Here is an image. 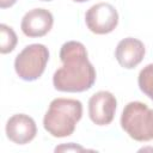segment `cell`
Instances as JSON below:
<instances>
[{
  "label": "cell",
  "mask_w": 153,
  "mask_h": 153,
  "mask_svg": "<svg viewBox=\"0 0 153 153\" xmlns=\"http://www.w3.org/2000/svg\"><path fill=\"white\" fill-rule=\"evenodd\" d=\"M62 67L53 75V84L61 92H84L96 81V69L88 61L86 48L78 41H68L60 49Z\"/></svg>",
  "instance_id": "cell-1"
},
{
  "label": "cell",
  "mask_w": 153,
  "mask_h": 153,
  "mask_svg": "<svg viewBox=\"0 0 153 153\" xmlns=\"http://www.w3.org/2000/svg\"><path fill=\"white\" fill-rule=\"evenodd\" d=\"M82 116V104L78 99L55 98L43 118L44 129L54 137H66L74 133Z\"/></svg>",
  "instance_id": "cell-2"
},
{
  "label": "cell",
  "mask_w": 153,
  "mask_h": 153,
  "mask_svg": "<svg viewBox=\"0 0 153 153\" xmlns=\"http://www.w3.org/2000/svg\"><path fill=\"white\" fill-rule=\"evenodd\" d=\"M121 127L136 141L153 140V109L141 102L128 103L121 115Z\"/></svg>",
  "instance_id": "cell-3"
},
{
  "label": "cell",
  "mask_w": 153,
  "mask_h": 153,
  "mask_svg": "<svg viewBox=\"0 0 153 153\" xmlns=\"http://www.w3.org/2000/svg\"><path fill=\"white\" fill-rule=\"evenodd\" d=\"M49 60V50L44 44L33 43L26 45L14 60V69L18 76L25 81L37 80L44 72Z\"/></svg>",
  "instance_id": "cell-4"
},
{
  "label": "cell",
  "mask_w": 153,
  "mask_h": 153,
  "mask_svg": "<svg viewBox=\"0 0 153 153\" xmlns=\"http://www.w3.org/2000/svg\"><path fill=\"white\" fill-rule=\"evenodd\" d=\"M85 23L91 32L105 35L114 31L117 26L118 13L111 4L98 2L87 10L85 14Z\"/></svg>",
  "instance_id": "cell-5"
},
{
  "label": "cell",
  "mask_w": 153,
  "mask_h": 153,
  "mask_svg": "<svg viewBox=\"0 0 153 153\" xmlns=\"http://www.w3.org/2000/svg\"><path fill=\"white\" fill-rule=\"evenodd\" d=\"M117 100L109 91H98L88 100V116L97 126L110 124L114 120Z\"/></svg>",
  "instance_id": "cell-6"
},
{
  "label": "cell",
  "mask_w": 153,
  "mask_h": 153,
  "mask_svg": "<svg viewBox=\"0 0 153 153\" xmlns=\"http://www.w3.org/2000/svg\"><path fill=\"white\" fill-rule=\"evenodd\" d=\"M54 24V17L45 8H33L26 12L22 19L20 29L27 37H42L47 35Z\"/></svg>",
  "instance_id": "cell-7"
},
{
  "label": "cell",
  "mask_w": 153,
  "mask_h": 153,
  "mask_svg": "<svg viewBox=\"0 0 153 153\" xmlns=\"http://www.w3.org/2000/svg\"><path fill=\"white\" fill-rule=\"evenodd\" d=\"M6 136L17 145H25L33 140L37 134V127L32 117L25 114L11 116L6 123Z\"/></svg>",
  "instance_id": "cell-8"
},
{
  "label": "cell",
  "mask_w": 153,
  "mask_h": 153,
  "mask_svg": "<svg viewBox=\"0 0 153 153\" xmlns=\"http://www.w3.org/2000/svg\"><path fill=\"white\" fill-rule=\"evenodd\" d=\"M145 51V45L140 39L127 37L118 42L115 50V57L121 67L131 69L143 60Z\"/></svg>",
  "instance_id": "cell-9"
},
{
  "label": "cell",
  "mask_w": 153,
  "mask_h": 153,
  "mask_svg": "<svg viewBox=\"0 0 153 153\" xmlns=\"http://www.w3.org/2000/svg\"><path fill=\"white\" fill-rule=\"evenodd\" d=\"M0 37H1L0 38V53L1 54L11 53L16 48V44L18 42L14 30L6 24H1L0 25Z\"/></svg>",
  "instance_id": "cell-10"
},
{
  "label": "cell",
  "mask_w": 153,
  "mask_h": 153,
  "mask_svg": "<svg viewBox=\"0 0 153 153\" xmlns=\"http://www.w3.org/2000/svg\"><path fill=\"white\" fill-rule=\"evenodd\" d=\"M137 84L140 90L149 98L153 100V63H149L145 66L137 78Z\"/></svg>",
  "instance_id": "cell-11"
},
{
  "label": "cell",
  "mask_w": 153,
  "mask_h": 153,
  "mask_svg": "<svg viewBox=\"0 0 153 153\" xmlns=\"http://www.w3.org/2000/svg\"><path fill=\"white\" fill-rule=\"evenodd\" d=\"M55 151L57 152V151H84V148L81 147V146H76V145H74L73 142H71V143H68L67 146L65 145V146H59V147H56L55 148Z\"/></svg>",
  "instance_id": "cell-12"
},
{
  "label": "cell",
  "mask_w": 153,
  "mask_h": 153,
  "mask_svg": "<svg viewBox=\"0 0 153 153\" xmlns=\"http://www.w3.org/2000/svg\"><path fill=\"white\" fill-rule=\"evenodd\" d=\"M17 2V0H0V7L1 8H7L13 6Z\"/></svg>",
  "instance_id": "cell-13"
},
{
  "label": "cell",
  "mask_w": 153,
  "mask_h": 153,
  "mask_svg": "<svg viewBox=\"0 0 153 153\" xmlns=\"http://www.w3.org/2000/svg\"><path fill=\"white\" fill-rule=\"evenodd\" d=\"M75 2H85V1H88V0H73Z\"/></svg>",
  "instance_id": "cell-14"
},
{
  "label": "cell",
  "mask_w": 153,
  "mask_h": 153,
  "mask_svg": "<svg viewBox=\"0 0 153 153\" xmlns=\"http://www.w3.org/2000/svg\"><path fill=\"white\" fill-rule=\"evenodd\" d=\"M41 1H51V0H41Z\"/></svg>",
  "instance_id": "cell-15"
}]
</instances>
